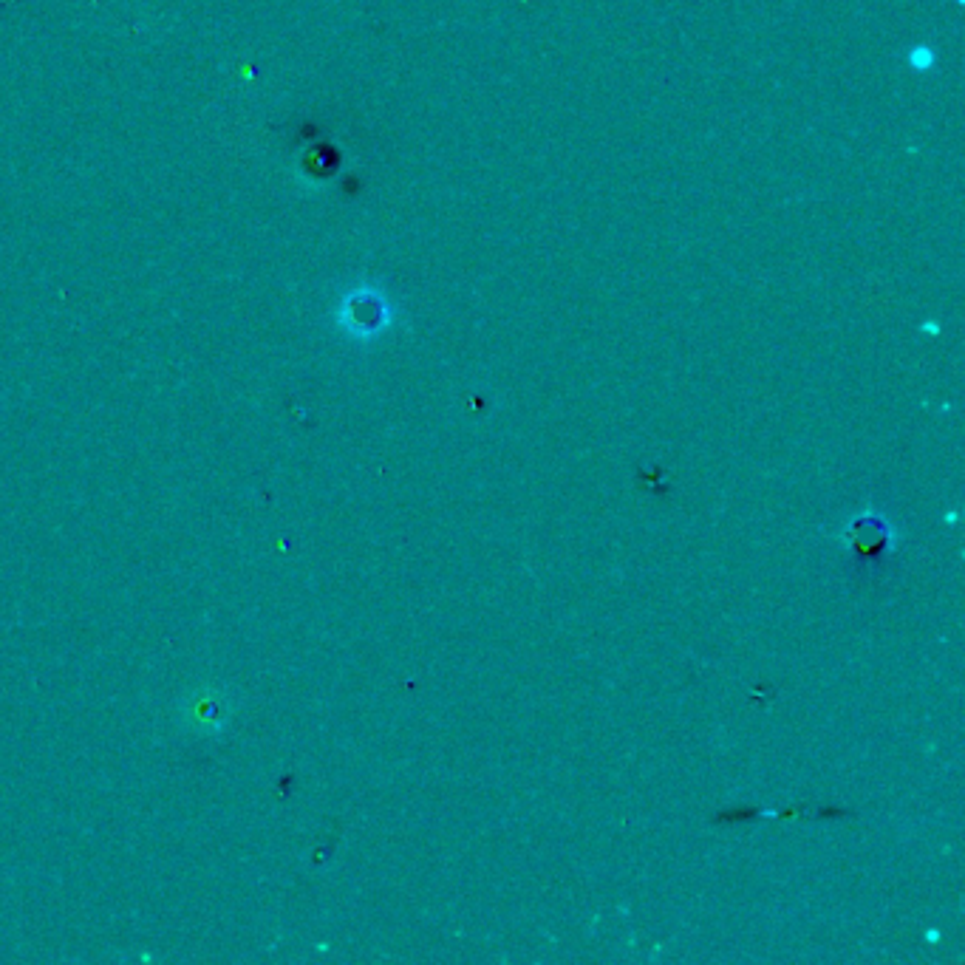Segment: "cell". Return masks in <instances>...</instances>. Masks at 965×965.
I'll return each mask as SVG.
<instances>
[{"mask_svg": "<svg viewBox=\"0 0 965 965\" xmlns=\"http://www.w3.org/2000/svg\"><path fill=\"white\" fill-rule=\"evenodd\" d=\"M343 317H346V323H349L351 329H357V332H374L385 320L383 300L374 298V295H366V292H363V295H351V298L346 300Z\"/></svg>", "mask_w": 965, "mask_h": 965, "instance_id": "1", "label": "cell"}, {"mask_svg": "<svg viewBox=\"0 0 965 965\" xmlns=\"http://www.w3.org/2000/svg\"><path fill=\"white\" fill-rule=\"evenodd\" d=\"M932 63H934V57L929 54V49H926V46H923V49L912 51V66H915V68L926 71V68L932 66Z\"/></svg>", "mask_w": 965, "mask_h": 965, "instance_id": "2", "label": "cell"}]
</instances>
